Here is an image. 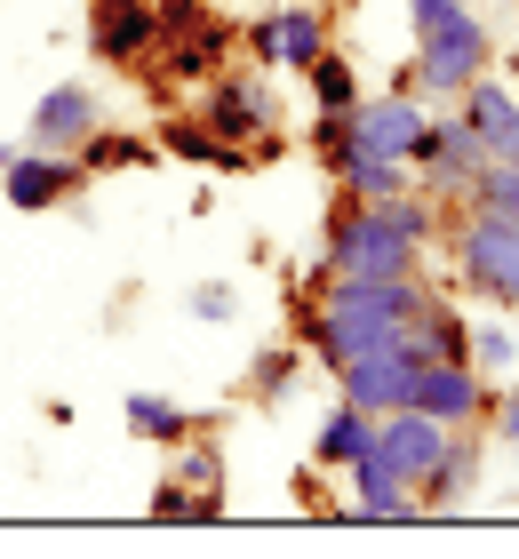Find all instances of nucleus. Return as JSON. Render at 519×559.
<instances>
[{"mask_svg": "<svg viewBox=\"0 0 519 559\" xmlns=\"http://www.w3.org/2000/svg\"><path fill=\"white\" fill-rule=\"evenodd\" d=\"M320 288V280H311ZM439 288L424 272H400V280H328L320 304H304L296 312V336L304 352H320V368H344L359 360V352H376V344H400L408 336V320L424 312Z\"/></svg>", "mask_w": 519, "mask_h": 559, "instance_id": "nucleus-1", "label": "nucleus"}, {"mask_svg": "<svg viewBox=\"0 0 519 559\" xmlns=\"http://www.w3.org/2000/svg\"><path fill=\"white\" fill-rule=\"evenodd\" d=\"M400 272H424V248L384 216V200H344L328 216L311 280H400Z\"/></svg>", "mask_w": 519, "mask_h": 559, "instance_id": "nucleus-2", "label": "nucleus"}, {"mask_svg": "<svg viewBox=\"0 0 519 559\" xmlns=\"http://www.w3.org/2000/svg\"><path fill=\"white\" fill-rule=\"evenodd\" d=\"M240 33L208 9V0H161V40H152V81L161 88H208L216 72L232 64Z\"/></svg>", "mask_w": 519, "mask_h": 559, "instance_id": "nucleus-3", "label": "nucleus"}, {"mask_svg": "<svg viewBox=\"0 0 519 559\" xmlns=\"http://www.w3.org/2000/svg\"><path fill=\"white\" fill-rule=\"evenodd\" d=\"M480 72H496V33L456 9L448 24H432V33H415V64H408V88L424 96V105H456L463 88L480 81Z\"/></svg>", "mask_w": 519, "mask_h": 559, "instance_id": "nucleus-4", "label": "nucleus"}, {"mask_svg": "<svg viewBox=\"0 0 519 559\" xmlns=\"http://www.w3.org/2000/svg\"><path fill=\"white\" fill-rule=\"evenodd\" d=\"M448 257H456V280H463L480 304L519 312V224H511V216L463 209L456 233H448Z\"/></svg>", "mask_w": 519, "mask_h": 559, "instance_id": "nucleus-5", "label": "nucleus"}, {"mask_svg": "<svg viewBox=\"0 0 519 559\" xmlns=\"http://www.w3.org/2000/svg\"><path fill=\"white\" fill-rule=\"evenodd\" d=\"M240 48H248L264 72H311V64L335 48V33H328V9H320V0H280V9H256V16H248Z\"/></svg>", "mask_w": 519, "mask_h": 559, "instance_id": "nucleus-6", "label": "nucleus"}, {"mask_svg": "<svg viewBox=\"0 0 519 559\" xmlns=\"http://www.w3.org/2000/svg\"><path fill=\"white\" fill-rule=\"evenodd\" d=\"M208 129H216L232 152H248V144H264L280 129V96L264 88V64H224L216 81L200 88V105H192Z\"/></svg>", "mask_w": 519, "mask_h": 559, "instance_id": "nucleus-7", "label": "nucleus"}, {"mask_svg": "<svg viewBox=\"0 0 519 559\" xmlns=\"http://www.w3.org/2000/svg\"><path fill=\"white\" fill-rule=\"evenodd\" d=\"M408 168H415V185H424L439 209H448V200H472L480 168H487V152H480V136L463 129L456 105H448V112H432V120H424V136H415Z\"/></svg>", "mask_w": 519, "mask_h": 559, "instance_id": "nucleus-8", "label": "nucleus"}, {"mask_svg": "<svg viewBox=\"0 0 519 559\" xmlns=\"http://www.w3.org/2000/svg\"><path fill=\"white\" fill-rule=\"evenodd\" d=\"M81 185H89V176H81L72 152H40V144H24V136L0 144V192H9V209H24V216L64 209Z\"/></svg>", "mask_w": 519, "mask_h": 559, "instance_id": "nucleus-9", "label": "nucleus"}, {"mask_svg": "<svg viewBox=\"0 0 519 559\" xmlns=\"http://www.w3.org/2000/svg\"><path fill=\"white\" fill-rule=\"evenodd\" d=\"M161 40V0H89V57L104 72H144Z\"/></svg>", "mask_w": 519, "mask_h": 559, "instance_id": "nucleus-10", "label": "nucleus"}, {"mask_svg": "<svg viewBox=\"0 0 519 559\" xmlns=\"http://www.w3.org/2000/svg\"><path fill=\"white\" fill-rule=\"evenodd\" d=\"M376 448L392 455V472L424 496V479L448 464V448H456V424H439L432 408H415V400H408V408H384L376 416Z\"/></svg>", "mask_w": 519, "mask_h": 559, "instance_id": "nucleus-11", "label": "nucleus"}, {"mask_svg": "<svg viewBox=\"0 0 519 559\" xmlns=\"http://www.w3.org/2000/svg\"><path fill=\"white\" fill-rule=\"evenodd\" d=\"M415 344L400 336V344H376V352H359V360H344V368H328L335 376V400H359L368 416H384V408H408L415 400Z\"/></svg>", "mask_w": 519, "mask_h": 559, "instance_id": "nucleus-12", "label": "nucleus"}, {"mask_svg": "<svg viewBox=\"0 0 519 559\" xmlns=\"http://www.w3.org/2000/svg\"><path fill=\"white\" fill-rule=\"evenodd\" d=\"M415 408H432L456 431H480L496 416V376H480L472 360H424L415 368Z\"/></svg>", "mask_w": 519, "mask_h": 559, "instance_id": "nucleus-13", "label": "nucleus"}, {"mask_svg": "<svg viewBox=\"0 0 519 559\" xmlns=\"http://www.w3.org/2000/svg\"><path fill=\"white\" fill-rule=\"evenodd\" d=\"M424 120H432V105L400 81V88L359 96V105H352V144H359V152H384V160H408L415 136H424Z\"/></svg>", "mask_w": 519, "mask_h": 559, "instance_id": "nucleus-14", "label": "nucleus"}, {"mask_svg": "<svg viewBox=\"0 0 519 559\" xmlns=\"http://www.w3.org/2000/svg\"><path fill=\"white\" fill-rule=\"evenodd\" d=\"M104 120V96L89 81H57V88H40V105L24 112V144H40V152H81V136Z\"/></svg>", "mask_w": 519, "mask_h": 559, "instance_id": "nucleus-15", "label": "nucleus"}, {"mask_svg": "<svg viewBox=\"0 0 519 559\" xmlns=\"http://www.w3.org/2000/svg\"><path fill=\"white\" fill-rule=\"evenodd\" d=\"M456 120L480 136L487 160H519V88L504 72H480V81L456 96Z\"/></svg>", "mask_w": 519, "mask_h": 559, "instance_id": "nucleus-16", "label": "nucleus"}, {"mask_svg": "<svg viewBox=\"0 0 519 559\" xmlns=\"http://www.w3.org/2000/svg\"><path fill=\"white\" fill-rule=\"evenodd\" d=\"M344 479H352V503H344L352 520H415V512H424V496L392 472V455H384V448H359L344 464Z\"/></svg>", "mask_w": 519, "mask_h": 559, "instance_id": "nucleus-17", "label": "nucleus"}, {"mask_svg": "<svg viewBox=\"0 0 519 559\" xmlns=\"http://www.w3.org/2000/svg\"><path fill=\"white\" fill-rule=\"evenodd\" d=\"M152 144H161L168 160H192V168H224V176H232V168H248V152H232L200 112H168L161 129H152Z\"/></svg>", "mask_w": 519, "mask_h": 559, "instance_id": "nucleus-18", "label": "nucleus"}, {"mask_svg": "<svg viewBox=\"0 0 519 559\" xmlns=\"http://www.w3.org/2000/svg\"><path fill=\"white\" fill-rule=\"evenodd\" d=\"M120 424L137 431V440H152V448H185L200 431V416L185 408V400H168V392H128L120 400Z\"/></svg>", "mask_w": 519, "mask_h": 559, "instance_id": "nucleus-19", "label": "nucleus"}, {"mask_svg": "<svg viewBox=\"0 0 519 559\" xmlns=\"http://www.w3.org/2000/svg\"><path fill=\"white\" fill-rule=\"evenodd\" d=\"M328 176H335V192L344 200H392V192H408L415 185V168L408 160H384V152H344V160H328Z\"/></svg>", "mask_w": 519, "mask_h": 559, "instance_id": "nucleus-20", "label": "nucleus"}, {"mask_svg": "<svg viewBox=\"0 0 519 559\" xmlns=\"http://www.w3.org/2000/svg\"><path fill=\"white\" fill-rule=\"evenodd\" d=\"M81 176H120V168H144V160H161V144L137 136V129H120V120H96V129L81 136Z\"/></svg>", "mask_w": 519, "mask_h": 559, "instance_id": "nucleus-21", "label": "nucleus"}, {"mask_svg": "<svg viewBox=\"0 0 519 559\" xmlns=\"http://www.w3.org/2000/svg\"><path fill=\"white\" fill-rule=\"evenodd\" d=\"M359 448H376V416L359 408V400H335V408L320 416V431H311V464H328V472H344Z\"/></svg>", "mask_w": 519, "mask_h": 559, "instance_id": "nucleus-22", "label": "nucleus"}, {"mask_svg": "<svg viewBox=\"0 0 519 559\" xmlns=\"http://www.w3.org/2000/svg\"><path fill=\"white\" fill-rule=\"evenodd\" d=\"M472 488H480V440H472V431H456L448 464L424 479V512H456V503L472 496Z\"/></svg>", "mask_w": 519, "mask_h": 559, "instance_id": "nucleus-23", "label": "nucleus"}, {"mask_svg": "<svg viewBox=\"0 0 519 559\" xmlns=\"http://www.w3.org/2000/svg\"><path fill=\"white\" fill-rule=\"evenodd\" d=\"M296 376H304V352L296 344L256 352V360H248V400H256V408H280V400L296 392Z\"/></svg>", "mask_w": 519, "mask_h": 559, "instance_id": "nucleus-24", "label": "nucleus"}, {"mask_svg": "<svg viewBox=\"0 0 519 559\" xmlns=\"http://www.w3.org/2000/svg\"><path fill=\"white\" fill-rule=\"evenodd\" d=\"M176 479H185L192 496H208V503L224 512V448H216V440H200V431H192V440L176 448Z\"/></svg>", "mask_w": 519, "mask_h": 559, "instance_id": "nucleus-25", "label": "nucleus"}, {"mask_svg": "<svg viewBox=\"0 0 519 559\" xmlns=\"http://www.w3.org/2000/svg\"><path fill=\"white\" fill-rule=\"evenodd\" d=\"M304 81H311V112H352L359 105V72H352V57H335V48L304 72Z\"/></svg>", "mask_w": 519, "mask_h": 559, "instance_id": "nucleus-26", "label": "nucleus"}, {"mask_svg": "<svg viewBox=\"0 0 519 559\" xmlns=\"http://www.w3.org/2000/svg\"><path fill=\"white\" fill-rule=\"evenodd\" d=\"M472 368L480 376H511L519 368V328L511 320H496V312L472 320Z\"/></svg>", "mask_w": 519, "mask_h": 559, "instance_id": "nucleus-27", "label": "nucleus"}, {"mask_svg": "<svg viewBox=\"0 0 519 559\" xmlns=\"http://www.w3.org/2000/svg\"><path fill=\"white\" fill-rule=\"evenodd\" d=\"M463 209H487V216H511L519 224V160H487Z\"/></svg>", "mask_w": 519, "mask_h": 559, "instance_id": "nucleus-28", "label": "nucleus"}, {"mask_svg": "<svg viewBox=\"0 0 519 559\" xmlns=\"http://www.w3.org/2000/svg\"><path fill=\"white\" fill-rule=\"evenodd\" d=\"M144 512H152V520H216V503H208V496H192L185 479L168 472L161 488H152V503H144Z\"/></svg>", "mask_w": 519, "mask_h": 559, "instance_id": "nucleus-29", "label": "nucleus"}, {"mask_svg": "<svg viewBox=\"0 0 519 559\" xmlns=\"http://www.w3.org/2000/svg\"><path fill=\"white\" fill-rule=\"evenodd\" d=\"M185 312H192V320H208V328H224L232 312H240V288H232V280H192Z\"/></svg>", "mask_w": 519, "mask_h": 559, "instance_id": "nucleus-30", "label": "nucleus"}, {"mask_svg": "<svg viewBox=\"0 0 519 559\" xmlns=\"http://www.w3.org/2000/svg\"><path fill=\"white\" fill-rule=\"evenodd\" d=\"M456 9H472V0H408V24H415V33H432V24H448Z\"/></svg>", "mask_w": 519, "mask_h": 559, "instance_id": "nucleus-31", "label": "nucleus"}, {"mask_svg": "<svg viewBox=\"0 0 519 559\" xmlns=\"http://www.w3.org/2000/svg\"><path fill=\"white\" fill-rule=\"evenodd\" d=\"M496 431L519 448V384H511V392H496Z\"/></svg>", "mask_w": 519, "mask_h": 559, "instance_id": "nucleus-32", "label": "nucleus"}, {"mask_svg": "<svg viewBox=\"0 0 519 559\" xmlns=\"http://www.w3.org/2000/svg\"><path fill=\"white\" fill-rule=\"evenodd\" d=\"M504 81H511V88H519V40H511V64H504Z\"/></svg>", "mask_w": 519, "mask_h": 559, "instance_id": "nucleus-33", "label": "nucleus"}, {"mask_svg": "<svg viewBox=\"0 0 519 559\" xmlns=\"http://www.w3.org/2000/svg\"><path fill=\"white\" fill-rule=\"evenodd\" d=\"M248 9H280V0H248Z\"/></svg>", "mask_w": 519, "mask_h": 559, "instance_id": "nucleus-34", "label": "nucleus"}]
</instances>
